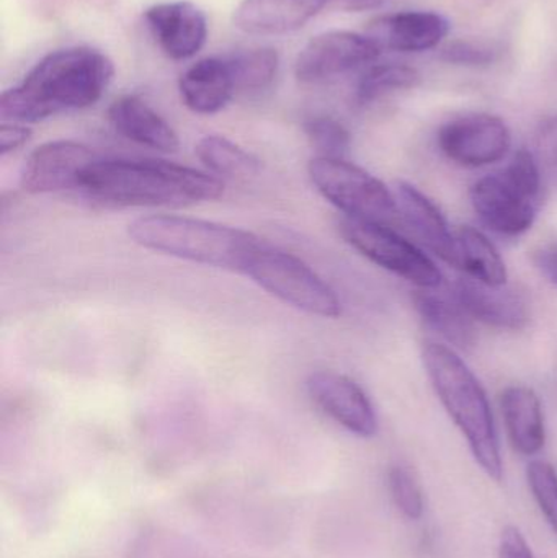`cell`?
Listing matches in <instances>:
<instances>
[{
	"label": "cell",
	"instance_id": "6da1fadb",
	"mask_svg": "<svg viewBox=\"0 0 557 558\" xmlns=\"http://www.w3.org/2000/svg\"><path fill=\"white\" fill-rule=\"evenodd\" d=\"M113 77V61L100 49H56L39 59L19 85L3 92L0 118L28 124L84 110L104 97Z\"/></svg>",
	"mask_w": 557,
	"mask_h": 558
},
{
	"label": "cell",
	"instance_id": "7a4b0ae2",
	"mask_svg": "<svg viewBox=\"0 0 557 558\" xmlns=\"http://www.w3.org/2000/svg\"><path fill=\"white\" fill-rule=\"evenodd\" d=\"M78 193L117 208H180L215 202L225 183L209 172L160 159H97Z\"/></svg>",
	"mask_w": 557,
	"mask_h": 558
},
{
	"label": "cell",
	"instance_id": "3957f363",
	"mask_svg": "<svg viewBox=\"0 0 557 558\" xmlns=\"http://www.w3.org/2000/svg\"><path fill=\"white\" fill-rule=\"evenodd\" d=\"M134 244L180 260L245 274L265 242L252 232L185 216L153 215L128 226Z\"/></svg>",
	"mask_w": 557,
	"mask_h": 558
},
{
	"label": "cell",
	"instance_id": "277c9868",
	"mask_svg": "<svg viewBox=\"0 0 557 558\" xmlns=\"http://www.w3.org/2000/svg\"><path fill=\"white\" fill-rule=\"evenodd\" d=\"M422 360L441 405L467 439L474 461L487 477L502 481V456L486 390L453 348L428 341Z\"/></svg>",
	"mask_w": 557,
	"mask_h": 558
},
{
	"label": "cell",
	"instance_id": "5b68a950",
	"mask_svg": "<svg viewBox=\"0 0 557 558\" xmlns=\"http://www.w3.org/2000/svg\"><path fill=\"white\" fill-rule=\"evenodd\" d=\"M470 198L491 231L504 238L525 234L535 225L543 198V170L535 154L519 150L502 170L477 180Z\"/></svg>",
	"mask_w": 557,
	"mask_h": 558
},
{
	"label": "cell",
	"instance_id": "8992f818",
	"mask_svg": "<svg viewBox=\"0 0 557 558\" xmlns=\"http://www.w3.org/2000/svg\"><path fill=\"white\" fill-rule=\"evenodd\" d=\"M307 173L317 192L342 211L343 218L391 226L399 216L395 192L347 159L314 157Z\"/></svg>",
	"mask_w": 557,
	"mask_h": 558
},
{
	"label": "cell",
	"instance_id": "52a82bcc",
	"mask_svg": "<svg viewBox=\"0 0 557 558\" xmlns=\"http://www.w3.org/2000/svg\"><path fill=\"white\" fill-rule=\"evenodd\" d=\"M244 275L298 311L324 318L342 314L339 295L310 265L267 242L254 255Z\"/></svg>",
	"mask_w": 557,
	"mask_h": 558
},
{
	"label": "cell",
	"instance_id": "ba28073f",
	"mask_svg": "<svg viewBox=\"0 0 557 558\" xmlns=\"http://www.w3.org/2000/svg\"><path fill=\"white\" fill-rule=\"evenodd\" d=\"M339 231L350 247L396 277L404 278L419 289L440 288L444 277L437 265L391 226L342 218Z\"/></svg>",
	"mask_w": 557,
	"mask_h": 558
},
{
	"label": "cell",
	"instance_id": "9c48e42d",
	"mask_svg": "<svg viewBox=\"0 0 557 558\" xmlns=\"http://www.w3.org/2000/svg\"><path fill=\"white\" fill-rule=\"evenodd\" d=\"M438 147L451 162L470 169L499 162L512 147V133L502 118L468 113L445 123L438 131Z\"/></svg>",
	"mask_w": 557,
	"mask_h": 558
},
{
	"label": "cell",
	"instance_id": "30bf717a",
	"mask_svg": "<svg viewBox=\"0 0 557 558\" xmlns=\"http://www.w3.org/2000/svg\"><path fill=\"white\" fill-rule=\"evenodd\" d=\"M379 52L382 49L368 35L343 29L320 33L298 54L294 77L301 84H320L372 64Z\"/></svg>",
	"mask_w": 557,
	"mask_h": 558
},
{
	"label": "cell",
	"instance_id": "8fae6325",
	"mask_svg": "<svg viewBox=\"0 0 557 558\" xmlns=\"http://www.w3.org/2000/svg\"><path fill=\"white\" fill-rule=\"evenodd\" d=\"M100 159L75 141H49L36 147L23 166L20 185L32 195L78 192L85 170Z\"/></svg>",
	"mask_w": 557,
	"mask_h": 558
},
{
	"label": "cell",
	"instance_id": "7c38bea8",
	"mask_svg": "<svg viewBox=\"0 0 557 558\" xmlns=\"http://www.w3.org/2000/svg\"><path fill=\"white\" fill-rule=\"evenodd\" d=\"M306 387L314 403L347 432L360 438L378 433L372 400L355 380L334 371H319L311 374Z\"/></svg>",
	"mask_w": 557,
	"mask_h": 558
},
{
	"label": "cell",
	"instance_id": "4fadbf2b",
	"mask_svg": "<svg viewBox=\"0 0 557 558\" xmlns=\"http://www.w3.org/2000/svg\"><path fill=\"white\" fill-rule=\"evenodd\" d=\"M144 20L157 46L173 61L195 58L205 48L208 19L189 0L156 3L144 12Z\"/></svg>",
	"mask_w": 557,
	"mask_h": 558
},
{
	"label": "cell",
	"instance_id": "5bb4252c",
	"mask_svg": "<svg viewBox=\"0 0 557 558\" xmlns=\"http://www.w3.org/2000/svg\"><path fill=\"white\" fill-rule=\"evenodd\" d=\"M453 294L474 320L487 327L519 331L529 325V299L512 286L484 284L467 275L458 279Z\"/></svg>",
	"mask_w": 557,
	"mask_h": 558
},
{
	"label": "cell",
	"instance_id": "9a60e30c",
	"mask_svg": "<svg viewBox=\"0 0 557 558\" xmlns=\"http://www.w3.org/2000/svg\"><path fill=\"white\" fill-rule=\"evenodd\" d=\"M399 218L412 234L441 260L460 270V251L457 235L448 228L438 206L411 183L399 182L395 190Z\"/></svg>",
	"mask_w": 557,
	"mask_h": 558
},
{
	"label": "cell",
	"instance_id": "2e32d148",
	"mask_svg": "<svg viewBox=\"0 0 557 558\" xmlns=\"http://www.w3.org/2000/svg\"><path fill=\"white\" fill-rule=\"evenodd\" d=\"M450 32V22L435 12H398L378 16L366 35L378 48L398 52H422L437 48Z\"/></svg>",
	"mask_w": 557,
	"mask_h": 558
},
{
	"label": "cell",
	"instance_id": "e0dca14e",
	"mask_svg": "<svg viewBox=\"0 0 557 558\" xmlns=\"http://www.w3.org/2000/svg\"><path fill=\"white\" fill-rule=\"evenodd\" d=\"M336 0H242L232 22L251 35H284L303 28Z\"/></svg>",
	"mask_w": 557,
	"mask_h": 558
},
{
	"label": "cell",
	"instance_id": "ac0fdd59",
	"mask_svg": "<svg viewBox=\"0 0 557 558\" xmlns=\"http://www.w3.org/2000/svg\"><path fill=\"white\" fill-rule=\"evenodd\" d=\"M108 121L128 141L157 153L172 154L180 147L173 128L136 95H124L108 107Z\"/></svg>",
	"mask_w": 557,
	"mask_h": 558
},
{
	"label": "cell",
	"instance_id": "d6986e66",
	"mask_svg": "<svg viewBox=\"0 0 557 558\" xmlns=\"http://www.w3.org/2000/svg\"><path fill=\"white\" fill-rule=\"evenodd\" d=\"M179 92L193 113L215 114L225 110L238 94L228 58H205L190 65L180 77Z\"/></svg>",
	"mask_w": 557,
	"mask_h": 558
},
{
	"label": "cell",
	"instance_id": "ffe728a7",
	"mask_svg": "<svg viewBox=\"0 0 557 558\" xmlns=\"http://www.w3.org/2000/svg\"><path fill=\"white\" fill-rule=\"evenodd\" d=\"M437 289H417L412 294L415 311L424 324L445 338L453 350H473L477 343L476 320L464 311L453 292L448 294Z\"/></svg>",
	"mask_w": 557,
	"mask_h": 558
},
{
	"label": "cell",
	"instance_id": "44dd1931",
	"mask_svg": "<svg viewBox=\"0 0 557 558\" xmlns=\"http://www.w3.org/2000/svg\"><path fill=\"white\" fill-rule=\"evenodd\" d=\"M500 407L513 449L526 458L542 452L546 442L545 416L535 390L526 386L507 387Z\"/></svg>",
	"mask_w": 557,
	"mask_h": 558
},
{
	"label": "cell",
	"instance_id": "7402d4cb",
	"mask_svg": "<svg viewBox=\"0 0 557 558\" xmlns=\"http://www.w3.org/2000/svg\"><path fill=\"white\" fill-rule=\"evenodd\" d=\"M458 251H460V270L467 271L468 277L477 279L489 286L507 284V274L504 258L500 257L496 245L477 229L463 226L457 232Z\"/></svg>",
	"mask_w": 557,
	"mask_h": 558
},
{
	"label": "cell",
	"instance_id": "603a6c76",
	"mask_svg": "<svg viewBox=\"0 0 557 558\" xmlns=\"http://www.w3.org/2000/svg\"><path fill=\"white\" fill-rule=\"evenodd\" d=\"M196 156L209 173L218 177H252L261 172V160L228 137L209 134L196 144Z\"/></svg>",
	"mask_w": 557,
	"mask_h": 558
},
{
	"label": "cell",
	"instance_id": "cb8c5ba5",
	"mask_svg": "<svg viewBox=\"0 0 557 558\" xmlns=\"http://www.w3.org/2000/svg\"><path fill=\"white\" fill-rule=\"evenodd\" d=\"M226 58L234 77L235 90L244 94H254L270 87L280 68L277 49L268 46L244 49Z\"/></svg>",
	"mask_w": 557,
	"mask_h": 558
},
{
	"label": "cell",
	"instance_id": "d4e9b609",
	"mask_svg": "<svg viewBox=\"0 0 557 558\" xmlns=\"http://www.w3.org/2000/svg\"><path fill=\"white\" fill-rule=\"evenodd\" d=\"M421 82L417 69L411 65L388 62V64L372 65L363 72L356 84V101L360 105H370L386 95L414 88Z\"/></svg>",
	"mask_w": 557,
	"mask_h": 558
},
{
	"label": "cell",
	"instance_id": "484cf974",
	"mask_svg": "<svg viewBox=\"0 0 557 558\" xmlns=\"http://www.w3.org/2000/svg\"><path fill=\"white\" fill-rule=\"evenodd\" d=\"M304 133L311 146L316 149V157L346 159L352 144L349 130L332 117H313L304 123Z\"/></svg>",
	"mask_w": 557,
	"mask_h": 558
},
{
	"label": "cell",
	"instance_id": "4316f807",
	"mask_svg": "<svg viewBox=\"0 0 557 558\" xmlns=\"http://www.w3.org/2000/svg\"><path fill=\"white\" fill-rule=\"evenodd\" d=\"M388 484L392 501L402 517L411 521L421 520L425 511L424 492L414 472L405 465H395L389 471Z\"/></svg>",
	"mask_w": 557,
	"mask_h": 558
},
{
	"label": "cell",
	"instance_id": "83f0119b",
	"mask_svg": "<svg viewBox=\"0 0 557 558\" xmlns=\"http://www.w3.org/2000/svg\"><path fill=\"white\" fill-rule=\"evenodd\" d=\"M530 490L557 536V472L549 462L533 461L526 471Z\"/></svg>",
	"mask_w": 557,
	"mask_h": 558
},
{
	"label": "cell",
	"instance_id": "f1b7e54d",
	"mask_svg": "<svg viewBox=\"0 0 557 558\" xmlns=\"http://www.w3.org/2000/svg\"><path fill=\"white\" fill-rule=\"evenodd\" d=\"M441 61L468 68H486L497 59V51L493 46L474 41H453L445 46L440 52Z\"/></svg>",
	"mask_w": 557,
	"mask_h": 558
},
{
	"label": "cell",
	"instance_id": "f546056e",
	"mask_svg": "<svg viewBox=\"0 0 557 558\" xmlns=\"http://www.w3.org/2000/svg\"><path fill=\"white\" fill-rule=\"evenodd\" d=\"M535 154L543 175L557 189V114L540 128L535 140Z\"/></svg>",
	"mask_w": 557,
	"mask_h": 558
},
{
	"label": "cell",
	"instance_id": "4dcf8cb0",
	"mask_svg": "<svg viewBox=\"0 0 557 558\" xmlns=\"http://www.w3.org/2000/svg\"><path fill=\"white\" fill-rule=\"evenodd\" d=\"M29 137H32V130L26 124L2 121V126H0V154L7 156L13 150L20 149L28 143Z\"/></svg>",
	"mask_w": 557,
	"mask_h": 558
},
{
	"label": "cell",
	"instance_id": "1f68e13d",
	"mask_svg": "<svg viewBox=\"0 0 557 558\" xmlns=\"http://www.w3.org/2000/svg\"><path fill=\"white\" fill-rule=\"evenodd\" d=\"M500 557L502 558H535L525 536L519 527L507 526L500 537Z\"/></svg>",
	"mask_w": 557,
	"mask_h": 558
},
{
	"label": "cell",
	"instance_id": "d6a6232c",
	"mask_svg": "<svg viewBox=\"0 0 557 558\" xmlns=\"http://www.w3.org/2000/svg\"><path fill=\"white\" fill-rule=\"evenodd\" d=\"M536 270L557 288V242L545 245L533 254Z\"/></svg>",
	"mask_w": 557,
	"mask_h": 558
},
{
	"label": "cell",
	"instance_id": "836d02e7",
	"mask_svg": "<svg viewBox=\"0 0 557 558\" xmlns=\"http://www.w3.org/2000/svg\"><path fill=\"white\" fill-rule=\"evenodd\" d=\"M334 5L350 12H362V10H372L382 5V0H336Z\"/></svg>",
	"mask_w": 557,
	"mask_h": 558
}]
</instances>
